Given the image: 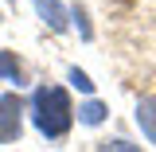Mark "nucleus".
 Returning <instances> with one entry per match:
<instances>
[{
  "label": "nucleus",
  "mask_w": 156,
  "mask_h": 152,
  "mask_svg": "<svg viewBox=\"0 0 156 152\" xmlns=\"http://www.w3.org/2000/svg\"><path fill=\"white\" fill-rule=\"evenodd\" d=\"M35 12L51 31H66V8L58 0H35Z\"/></svg>",
  "instance_id": "20e7f679"
},
{
  "label": "nucleus",
  "mask_w": 156,
  "mask_h": 152,
  "mask_svg": "<svg viewBox=\"0 0 156 152\" xmlns=\"http://www.w3.org/2000/svg\"><path fill=\"white\" fill-rule=\"evenodd\" d=\"M23 133V101L20 94H4L0 97V144H16Z\"/></svg>",
  "instance_id": "f03ea898"
},
{
  "label": "nucleus",
  "mask_w": 156,
  "mask_h": 152,
  "mask_svg": "<svg viewBox=\"0 0 156 152\" xmlns=\"http://www.w3.org/2000/svg\"><path fill=\"white\" fill-rule=\"evenodd\" d=\"M70 82H74V86L82 90V94H90V90H94V82H90V74H86V70H78V66H70Z\"/></svg>",
  "instance_id": "6e6552de"
},
{
  "label": "nucleus",
  "mask_w": 156,
  "mask_h": 152,
  "mask_svg": "<svg viewBox=\"0 0 156 152\" xmlns=\"http://www.w3.org/2000/svg\"><path fill=\"white\" fill-rule=\"evenodd\" d=\"M98 152H140V148H136V144H129V140H121V136H117V140H105V144H101Z\"/></svg>",
  "instance_id": "1a4fd4ad"
},
{
  "label": "nucleus",
  "mask_w": 156,
  "mask_h": 152,
  "mask_svg": "<svg viewBox=\"0 0 156 152\" xmlns=\"http://www.w3.org/2000/svg\"><path fill=\"white\" fill-rule=\"evenodd\" d=\"M78 121H82V125H101V121H105V105H101V101H86V105L78 109Z\"/></svg>",
  "instance_id": "423d86ee"
},
{
  "label": "nucleus",
  "mask_w": 156,
  "mask_h": 152,
  "mask_svg": "<svg viewBox=\"0 0 156 152\" xmlns=\"http://www.w3.org/2000/svg\"><path fill=\"white\" fill-rule=\"evenodd\" d=\"M31 121L47 140H62L74 125V105L62 86H39L31 94Z\"/></svg>",
  "instance_id": "f257e3e1"
},
{
  "label": "nucleus",
  "mask_w": 156,
  "mask_h": 152,
  "mask_svg": "<svg viewBox=\"0 0 156 152\" xmlns=\"http://www.w3.org/2000/svg\"><path fill=\"white\" fill-rule=\"evenodd\" d=\"M0 78H8V82H23V62H20L12 51H0Z\"/></svg>",
  "instance_id": "39448f33"
},
{
  "label": "nucleus",
  "mask_w": 156,
  "mask_h": 152,
  "mask_svg": "<svg viewBox=\"0 0 156 152\" xmlns=\"http://www.w3.org/2000/svg\"><path fill=\"white\" fill-rule=\"evenodd\" d=\"M12 4H16V0H12Z\"/></svg>",
  "instance_id": "9d476101"
},
{
  "label": "nucleus",
  "mask_w": 156,
  "mask_h": 152,
  "mask_svg": "<svg viewBox=\"0 0 156 152\" xmlns=\"http://www.w3.org/2000/svg\"><path fill=\"white\" fill-rule=\"evenodd\" d=\"M136 125H140V133L148 136V144H156V94L140 97V105H136Z\"/></svg>",
  "instance_id": "7ed1b4c3"
},
{
  "label": "nucleus",
  "mask_w": 156,
  "mask_h": 152,
  "mask_svg": "<svg viewBox=\"0 0 156 152\" xmlns=\"http://www.w3.org/2000/svg\"><path fill=\"white\" fill-rule=\"evenodd\" d=\"M70 16L78 19V31H82V39H94V27H90V19H86V8H82V4H74V8H70Z\"/></svg>",
  "instance_id": "0eeeda50"
}]
</instances>
